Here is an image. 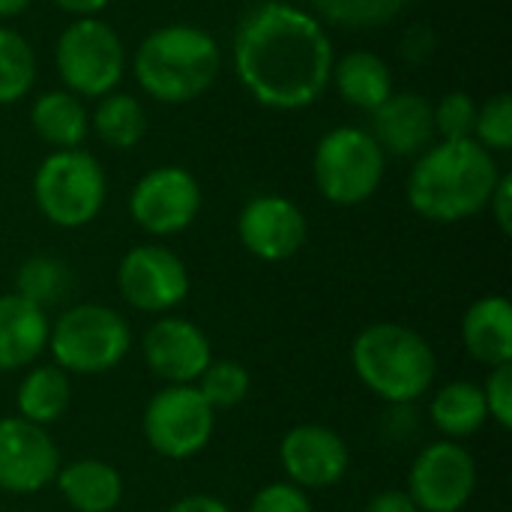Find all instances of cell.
Listing matches in <instances>:
<instances>
[{
    "mask_svg": "<svg viewBox=\"0 0 512 512\" xmlns=\"http://www.w3.org/2000/svg\"><path fill=\"white\" fill-rule=\"evenodd\" d=\"M333 60L321 21L282 0L249 9L234 33V72L240 84L276 111L312 105L330 84Z\"/></svg>",
    "mask_w": 512,
    "mask_h": 512,
    "instance_id": "6da1fadb",
    "label": "cell"
},
{
    "mask_svg": "<svg viewBox=\"0 0 512 512\" xmlns=\"http://www.w3.org/2000/svg\"><path fill=\"white\" fill-rule=\"evenodd\" d=\"M498 180L495 156L474 138L429 144L408 174V204L429 222L453 225L483 213Z\"/></svg>",
    "mask_w": 512,
    "mask_h": 512,
    "instance_id": "7a4b0ae2",
    "label": "cell"
},
{
    "mask_svg": "<svg viewBox=\"0 0 512 512\" xmlns=\"http://www.w3.org/2000/svg\"><path fill=\"white\" fill-rule=\"evenodd\" d=\"M351 366L360 384L393 408L420 402L438 378V357L429 339L396 321L363 327L351 342Z\"/></svg>",
    "mask_w": 512,
    "mask_h": 512,
    "instance_id": "3957f363",
    "label": "cell"
},
{
    "mask_svg": "<svg viewBox=\"0 0 512 512\" xmlns=\"http://www.w3.org/2000/svg\"><path fill=\"white\" fill-rule=\"evenodd\" d=\"M132 69L144 93L168 105H183L210 90L222 69V51L207 30L168 24L144 36Z\"/></svg>",
    "mask_w": 512,
    "mask_h": 512,
    "instance_id": "277c9868",
    "label": "cell"
},
{
    "mask_svg": "<svg viewBox=\"0 0 512 512\" xmlns=\"http://www.w3.org/2000/svg\"><path fill=\"white\" fill-rule=\"evenodd\" d=\"M129 348V321L102 303H78L51 321L48 351L66 375H105L126 360Z\"/></svg>",
    "mask_w": 512,
    "mask_h": 512,
    "instance_id": "5b68a950",
    "label": "cell"
},
{
    "mask_svg": "<svg viewBox=\"0 0 512 512\" xmlns=\"http://www.w3.org/2000/svg\"><path fill=\"white\" fill-rule=\"evenodd\" d=\"M39 213L57 228L90 225L105 204V171L87 150H54L33 177Z\"/></svg>",
    "mask_w": 512,
    "mask_h": 512,
    "instance_id": "8992f818",
    "label": "cell"
},
{
    "mask_svg": "<svg viewBox=\"0 0 512 512\" xmlns=\"http://www.w3.org/2000/svg\"><path fill=\"white\" fill-rule=\"evenodd\" d=\"M384 150L372 132L339 126L315 147V186L336 207H357L369 201L384 180Z\"/></svg>",
    "mask_w": 512,
    "mask_h": 512,
    "instance_id": "52a82bcc",
    "label": "cell"
},
{
    "mask_svg": "<svg viewBox=\"0 0 512 512\" xmlns=\"http://www.w3.org/2000/svg\"><path fill=\"white\" fill-rule=\"evenodd\" d=\"M54 60L66 90L90 99L114 93L126 69V51L117 30L96 15L78 18L60 33Z\"/></svg>",
    "mask_w": 512,
    "mask_h": 512,
    "instance_id": "ba28073f",
    "label": "cell"
},
{
    "mask_svg": "<svg viewBox=\"0 0 512 512\" xmlns=\"http://www.w3.org/2000/svg\"><path fill=\"white\" fill-rule=\"evenodd\" d=\"M141 432L156 456L183 462L207 450L216 432V411L195 384H165L144 405Z\"/></svg>",
    "mask_w": 512,
    "mask_h": 512,
    "instance_id": "9c48e42d",
    "label": "cell"
},
{
    "mask_svg": "<svg viewBox=\"0 0 512 512\" xmlns=\"http://www.w3.org/2000/svg\"><path fill=\"white\" fill-rule=\"evenodd\" d=\"M411 501L420 512H462L477 492V462L459 441L423 447L408 471Z\"/></svg>",
    "mask_w": 512,
    "mask_h": 512,
    "instance_id": "30bf717a",
    "label": "cell"
},
{
    "mask_svg": "<svg viewBox=\"0 0 512 512\" xmlns=\"http://www.w3.org/2000/svg\"><path fill=\"white\" fill-rule=\"evenodd\" d=\"M117 291L138 312L171 315L189 297V270L174 249L144 243L120 258Z\"/></svg>",
    "mask_w": 512,
    "mask_h": 512,
    "instance_id": "8fae6325",
    "label": "cell"
},
{
    "mask_svg": "<svg viewBox=\"0 0 512 512\" xmlns=\"http://www.w3.org/2000/svg\"><path fill=\"white\" fill-rule=\"evenodd\" d=\"M201 210V186L192 171L180 165H159L147 171L132 195L129 213L135 225L153 237H171L186 231Z\"/></svg>",
    "mask_w": 512,
    "mask_h": 512,
    "instance_id": "7c38bea8",
    "label": "cell"
},
{
    "mask_svg": "<svg viewBox=\"0 0 512 512\" xmlns=\"http://www.w3.org/2000/svg\"><path fill=\"white\" fill-rule=\"evenodd\" d=\"M60 471V450L48 429L15 417L0 420V492L39 495Z\"/></svg>",
    "mask_w": 512,
    "mask_h": 512,
    "instance_id": "4fadbf2b",
    "label": "cell"
},
{
    "mask_svg": "<svg viewBox=\"0 0 512 512\" xmlns=\"http://www.w3.org/2000/svg\"><path fill=\"white\" fill-rule=\"evenodd\" d=\"M279 462L288 483L303 492H324L345 480L351 453L336 429L321 423H300L285 432L279 444Z\"/></svg>",
    "mask_w": 512,
    "mask_h": 512,
    "instance_id": "5bb4252c",
    "label": "cell"
},
{
    "mask_svg": "<svg viewBox=\"0 0 512 512\" xmlns=\"http://www.w3.org/2000/svg\"><path fill=\"white\" fill-rule=\"evenodd\" d=\"M141 357L165 384H195L213 360L207 333L180 315L156 318L141 339Z\"/></svg>",
    "mask_w": 512,
    "mask_h": 512,
    "instance_id": "9a60e30c",
    "label": "cell"
},
{
    "mask_svg": "<svg viewBox=\"0 0 512 512\" xmlns=\"http://www.w3.org/2000/svg\"><path fill=\"white\" fill-rule=\"evenodd\" d=\"M309 225L303 210L285 195H258L243 204L237 216V237L243 249L267 264L294 258L306 243Z\"/></svg>",
    "mask_w": 512,
    "mask_h": 512,
    "instance_id": "2e32d148",
    "label": "cell"
},
{
    "mask_svg": "<svg viewBox=\"0 0 512 512\" xmlns=\"http://www.w3.org/2000/svg\"><path fill=\"white\" fill-rule=\"evenodd\" d=\"M51 318L18 294H0V372L30 369L48 351Z\"/></svg>",
    "mask_w": 512,
    "mask_h": 512,
    "instance_id": "e0dca14e",
    "label": "cell"
},
{
    "mask_svg": "<svg viewBox=\"0 0 512 512\" xmlns=\"http://www.w3.org/2000/svg\"><path fill=\"white\" fill-rule=\"evenodd\" d=\"M372 114H375L372 138L381 144L384 153L417 156L435 138L432 105L417 93H390V99L378 105Z\"/></svg>",
    "mask_w": 512,
    "mask_h": 512,
    "instance_id": "ac0fdd59",
    "label": "cell"
},
{
    "mask_svg": "<svg viewBox=\"0 0 512 512\" xmlns=\"http://www.w3.org/2000/svg\"><path fill=\"white\" fill-rule=\"evenodd\" d=\"M465 351L486 369L512 363V306L504 294L474 300L462 315Z\"/></svg>",
    "mask_w": 512,
    "mask_h": 512,
    "instance_id": "d6986e66",
    "label": "cell"
},
{
    "mask_svg": "<svg viewBox=\"0 0 512 512\" xmlns=\"http://www.w3.org/2000/svg\"><path fill=\"white\" fill-rule=\"evenodd\" d=\"M57 492L72 512H114L123 501V477L105 459H75L60 465Z\"/></svg>",
    "mask_w": 512,
    "mask_h": 512,
    "instance_id": "ffe728a7",
    "label": "cell"
},
{
    "mask_svg": "<svg viewBox=\"0 0 512 512\" xmlns=\"http://www.w3.org/2000/svg\"><path fill=\"white\" fill-rule=\"evenodd\" d=\"M429 420L447 441H465L489 423L483 387L474 381H450L435 390Z\"/></svg>",
    "mask_w": 512,
    "mask_h": 512,
    "instance_id": "44dd1931",
    "label": "cell"
},
{
    "mask_svg": "<svg viewBox=\"0 0 512 512\" xmlns=\"http://www.w3.org/2000/svg\"><path fill=\"white\" fill-rule=\"evenodd\" d=\"M69 402H72L69 375L63 369H57L54 363L27 369L18 390H15L18 417L27 423H36L42 429L63 420V414L69 411Z\"/></svg>",
    "mask_w": 512,
    "mask_h": 512,
    "instance_id": "7402d4cb",
    "label": "cell"
},
{
    "mask_svg": "<svg viewBox=\"0 0 512 512\" xmlns=\"http://www.w3.org/2000/svg\"><path fill=\"white\" fill-rule=\"evenodd\" d=\"M330 78L336 81L342 99L363 111H375L393 93L390 66L372 51H351L342 60H333Z\"/></svg>",
    "mask_w": 512,
    "mask_h": 512,
    "instance_id": "603a6c76",
    "label": "cell"
},
{
    "mask_svg": "<svg viewBox=\"0 0 512 512\" xmlns=\"http://www.w3.org/2000/svg\"><path fill=\"white\" fill-rule=\"evenodd\" d=\"M33 132L54 150H75L87 138L90 117L81 99L69 90H48L30 108Z\"/></svg>",
    "mask_w": 512,
    "mask_h": 512,
    "instance_id": "cb8c5ba5",
    "label": "cell"
},
{
    "mask_svg": "<svg viewBox=\"0 0 512 512\" xmlns=\"http://www.w3.org/2000/svg\"><path fill=\"white\" fill-rule=\"evenodd\" d=\"M96 135L117 150L135 147L147 132V114L141 102L129 93H105L93 114Z\"/></svg>",
    "mask_w": 512,
    "mask_h": 512,
    "instance_id": "d4e9b609",
    "label": "cell"
},
{
    "mask_svg": "<svg viewBox=\"0 0 512 512\" xmlns=\"http://www.w3.org/2000/svg\"><path fill=\"white\" fill-rule=\"evenodd\" d=\"M72 288V273L69 267L60 261V258H51V255H33L27 258L21 267H18V276H15V294L30 300L33 306L39 309H51L57 303L66 300Z\"/></svg>",
    "mask_w": 512,
    "mask_h": 512,
    "instance_id": "484cf974",
    "label": "cell"
},
{
    "mask_svg": "<svg viewBox=\"0 0 512 512\" xmlns=\"http://www.w3.org/2000/svg\"><path fill=\"white\" fill-rule=\"evenodd\" d=\"M36 81V57L27 39L9 27H0V105L18 102Z\"/></svg>",
    "mask_w": 512,
    "mask_h": 512,
    "instance_id": "4316f807",
    "label": "cell"
},
{
    "mask_svg": "<svg viewBox=\"0 0 512 512\" xmlns=\"http://www.w3.org/2000/svg\"><path fill=\"white\" fill-rule=\"evenodd\" d=\"M195 387L213 411H231L240 402H246V396L252 390V378L243 363L213 357L210 366L204 369V375L195 381Z\"/></svg>",
    "mask_w": 512,
    "mask_h": 512,
    "instance_id": "83f0119b",
    "label": "cell"
},
{
    "mask_svg": "<svg viewBox=\"0 0 512 512\" xmlns=\"http://www.w3.org/2000/svg\"><path fill=\"white\" fill-rule=\"evenodd\" d=\"M411 0H312L321 18L339 27H381L393 21Z\"/></svg>",
    "mask_w": 512,
    "mask_h": 512,
    "instance_id": "f1b7e54d",
    "label": "cell"
},
{
    "mask_svg": "<svg viewBox=\"0 0 512 512\" xmlns=\"http://www.w3.org/2000/svg\"><path fill=\"white\" fill-rule=\"evenodd\" d=\"M474 141L483 144L489 153L512 147V99L510 93L492 96L483 108H477Z\"/></svg>",
    "mask_w": 512,
    "mask_h": 512,
    "instance_id": "f546056e",
    "label": "cell"
},
{
    "mask_svg": "<svg viewBox=\"0 0 512 512\" xmlns=\"http://www.w3.org/2000/svg\"><path fill=\"white\" fill-rule=\"evenodd\" d=\"M435 132H441L444 141H462V138H474V123H477V102L462 93L453 90L447 93L435 108Z\"/></svg>",
    "mask_w": 512,
    "mask_h": 512,
    "instance_id": "4dcf8cb0",
    "label": "cell"
},
{
    "mask_svg": "<svg viewBox=\"0 0 512 512\" xmlns=\"http://www.w3.org/2000/svg\"><path fill=\"white\" fill-rule=\"evenodd\" d=\"M483 387V396H486V411H489V420L498 423L504 432L512 429V363L504 366H495L489 369V378Z\"/></svg>",
    "mask_w": 512,
    "mask_h": 512,
    "instance_id": "1f68e13d",
    "label": "cell"
},
{
    "mask_svg": "<svg viewBox=\"0 0 512 512\" xmlns=\"http://www.w3.org/2000/svg\"><path fill=\"white\" fill-rule=\"evenodd\" d=\"M246 512H312L309 492L297 489L294 483L282 480V483H267L261 486Z\"/></svg>",
    "mask_w": 512,
    "mask_h": 512,
    "instance_id": "d6a6232c",
    "label": "cell"
},
{
    "mask_svg": "<svg viewBox=\"0 0 512 512\" xmlns=\"http://www.w3.org/2000/svg\"><path fill=\"white\" fill-rule=\"evenodd\" d=\"M486 210H492V216L504 234H512V174H501Z\"/></svg>",
    "mask_w": 512,
    "mask_h": 512,
    "instance_id": "836d02e7",
    "label": "cell"
},
{
    "mask_svg": "<svg viewBox=\"0 0 512 512\" xmlns=\"http://www.w3.org/2000/svg\"><path fill=\"white\" fill-rule=\"evenodd\" d=\"M363 512H420L417 510V504L411 501V495L405 492V489H384V492H378Z\"/></svg>",
    "mask_w": 512,
    "mask_h": 512,
    "instance_id": "e575fe53",
    "label": "cell"
},
{
    "mask_svg": "<svg viewBox=\"0 0 512 512\" xmlns=\"http://www.w3.org/2000/svg\"><path fill=\"white\" fill-rule=\"evenodd\" d=\"M165 512H231V507L216 495H186L174 501Z\"/></svg>",
    "mask_w": 512,
    "mask_h": 512,
    "instance_id": "d590c367",
    "label": "cell"
},
{
    "mask_svg": "<svg viewBox=\"0 0 512 512\" xmlns=\"http://www.w3.org/2000/svg\"><path fill=\"white\" fill-rule=\"evenodd\" d=\"M51 3H57L63 12H72V15H78V18L96 15L99 9L108 6V0H51Z\"/></svg>",
    "mask_w": 512,
    "mask_h": 512,
    "instance_id": "8d00e7d4",
    "label": "cell"
},
{
    "mask_svg": "<svg viewBox=\"0 0 512 512\" xmlns=\"http://www.w3.org/2000/svg\"><path fill=\"white\" fill-rule=\"evenodd\" d=\"M30 6V0H0V18H12L18 12H24Z\"/></svg>",
    "mask_w": 512,
    "mask_h": 512,
    "instance_id": "74e56055",
    "label": "cell"
}]
</instances>
